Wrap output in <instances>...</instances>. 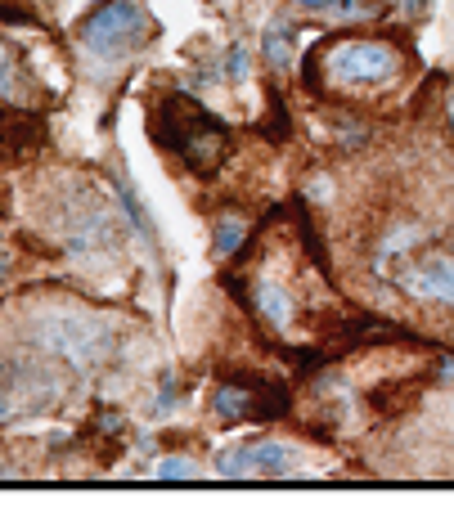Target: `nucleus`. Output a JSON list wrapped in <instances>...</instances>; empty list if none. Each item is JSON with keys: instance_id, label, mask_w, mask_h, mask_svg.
<instances>
[{"instance_id": "obj_1", "label": "nucleus", "mask_w": 454, "mask_h": 512, "mask_svg": "<svg viewBox=\"0 0 454 512\" xmlns=\"http://www.w3.org/2000/svg\"><path fill=\"white\" fill-rule=\"evenodd\" d=\"M153 36V18L140 0H104L86 14L81 23V45H86L95 59H131L135 50H144Z\"/></svg>"}, {"instance_id": "obj_2", "label": "nucleus", "mask_w": 454, "mask_h": 512, "mask_svg": "<svg viewBox=\"0 0 454 512\" xmlns=\"http://www.w3.org/2000/svg\"><path fill=\"white\" fill-rule=\"evenodd\" d=\"M329 77L347 90L387 86L401 77V54L383 41H338L329 50Z\"/></svg>"}, {"instance_id": "obj_3", "label": "nucleus", "mask_w": 454, "mask_h": 512, "mask_svg": "<svg viewBox=\"0 0 454 512\" xmlns=\"http://www.w3.org/2000/svg\"><path fill=\"white\" fill-rule=\"evenodd\" d=\"M297 450L279 441H248V445H230L216 459L221 477H293L297 472Z\"/></svg>"}, {"instance_id": "obj_4", "label": "nucleus", "mask_w": 454, "mask_h": 512, "mask_svg": "<svg viewBox=\"0 0 454 512\" xmlns=\"http://www.w3.org/2000/svg\"><path fill=\"white\" fill-rule=\"evenodd\" d=\"M405 288L419 292V297L454 306V256H428V261H419L405 274Z\"/></svg>"}, {"instance_id": "obj_5", "label": "nucleus", "mask_w": 454, "mask_h": 512, "mask_svg": "<svg viewBox=\"0 0 454 512\" xmlns=\"http://www.w3.org/2000/svg\"><path fill=\"white\" fill-rule=\"evenodd\" d=\"M252 301H257L261 319H270L275 328H288V324H293V315H297V306H293V297L284 292V283L266 279V274L252 283Z\"/></svg>"}, {"instance_id": "obj_6", "label": "nucleus", "mask_w": 454, "mask_h": 512, "mask_svg": "<svg viewBox=\"0 0 454 512\" xmlns=\"http://www.w3.org/2000/svg\"><path fill=\"white\" fill-rule=\"evenodd\" d=\"M293 5L306 9V14L338 18V23H351V18H365V14H369L365 0H293Z\"/></svg>"}, {"instance_id": "obj_7", "label": "nucleus", "mask_w": 454, "mask_h": 512, "mask_svg": "<svg viewBox=\"0 0 454 512\" xmlns=\"http://www.w3.org/2000/svg\"><path fill=\"white\" fill-rule=\"evenodd\" d=\"M266 59L275 63V68H288V63H293V27L288 23H275L266 32Z\"/></svg>"}, {"instance_id": "obj_8", "label": "nucleus", "mask_w": 454, "mask_h": 512, "mask_svg": "<svg viewBox=\"0 0 454 512\" xmlns=\"http://www.w3.org/2000/svg\"><path fill=\"white\" fill-rule=\"evenodd\" d=\"M117 194H122V212H126V221H131L135 230L144 234V239H153V225H149V216H144V203L135 198V189H131V180H126V176H117Z\"/></svg>"}, {"instance_id": "obj_9", "label": "nucleus", "mask_w": 454, "mask_h": 512, "mask_svg": "<svg viewBox=\"0 0 454 512\" xmlns=\"http://www.w3.org/2000/svg\"><path fill=\"white\" fill-rule=\"evenodd\" d=\"M239 243H243V221L221 216V221H216V252L230 256V252H239Z\"/></svg>"}, {"instance_id": "obj_10", "label": "nucleus", "mask_w": 454, "mask_h": 512, "mask_svg": "<svg viewBox=\"0 0 454 512\" xmlns=\"http://www.w3.org/2000/svg\"><path fill=\"white\" fill-rule=\"evenodd\" d=\"M18 95V63L14 54L0 45V99H14Z\"/></svg>"}, {"instance_id": "obj_11", "label": "nucleus", "mask_w": 454, "mask_h": 512, "mask_svg": "<svg viewBox=\"0 0 454 512\" xmlns=\"http://www.w3.org/2000/svg\"><path fill=\"white\" fill-rule=\"evenodd\" d=\"M153 477L189 481V477H194V463H189V459H158V463H153Z\"/></svg>"}, {"instance_id": "obj_12", "label": "nucleus", "mask_w": 454, "mask_h": 512, "mask_svg": "<svg viewBox=\"0 0 454 512\" xmlns=\"http://www.w3.org/2000/svg\"><path fill=\"white\" fill-rule=\"evenodd\" d=\"M225 68H230V77H234V81H243V77H248V54H243L239 45H234L230 59H225Z\"/></svg>"}, {"instance_id": "obj_13", "label": "nucleus", "mask_w": 454, "mask_h": 512, "mask_svg": "<svg viewBox=\"0 0 454 512\" xmlns=\"http://www.w3.org/2000/svg\"><path fill=\"white\" fill-rule=\"evenodd\" d=\"M405 9H410V14H423V0H401Z\"/></svg>"}, {"instance_id": "obj_14", "label": "nucleus", "mask_w": 454, "mask_h": 512, "mask_svg": "<svg viewBox=\"0 0 454 512\" xmlns=\"http://www.w3.org/2000/svg\"><path fill=\"white\" fill-rule=\"evenodd\" d=\"M9 414V405H5V400H0V418H5Z\"/></svg>"}, {"instance_id": "obj_15", "label": "nucleus", "mask_w": 454, "mask_h": 512, "mask_svg": "<svg viewBox=\"0 0 454 512\" xmlns=\"http://www.w3.org/2000/svg\"><path fill=\"white\" fill-rule=\"evenodd\" d=\"M450 122H454V104H450Z\"/></svg>"}]
</instances>
